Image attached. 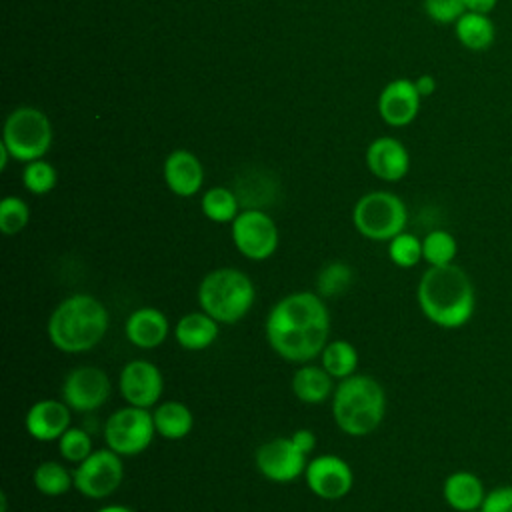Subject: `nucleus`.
Returning <instances> with one entry per match:
<instances>
[{
    "label": "nucleus",
    "mask_w": 512,
    "mask_h": 512,
    "mask_svg": "<svg viewBox=\"0 0 512 512\" xmlns=\"http://www.w3.org/2000/svg\"><path fill=\"white\" fill-rule=\"evenodd\" d=\"M292 392L304 404H320L334 394V378L322 364H302L292 376Z\"/></svg>",
    "instance_id": "4be33fe9"
},
{
    "label": "nucleus",
    "mask_w": 512,
    "mask_h": 512,
    "mask_svg": "<svg viewBox=\"0 0 512 512\" xmlns=\"http://www.w3.org/2000/svg\"><path fill=\"white\" fill-rule=\"evenodd\" d=\"M498 0H464L466 12H478V14H490L496 8Z\"/></svg>",
    "instance_id": "e433bc0d"
},
{
    "label": "nucleus",
    "mask_w": 512,
    "mask_h": 512,
    "mask_svg": "<svg viewBox=\"0 0 512 512\" xmlns=\"http://www.w3.org/2000/svg\"><path fill=\"white\" fill-rule=\"evenodd\" d=\"M124 332L128 342L136 348L152 350L166 340L170 332V322L162 310L154 306H142L130 312L124 324Z\"/></svg>",
    "instance_id": "6ab92c4d"
},
{
    "label": "nucleus",
    "mask_w": 512,
    "mask_h": 512,
    "mask_svg": "<svg viewBox=\"0 0 512 512\" xmlns=\"http://www.w3.org/2000/svg\"><path fill=\"white\" fill-rule=\"evenodd\" d=\"M220 322H216L210 314H206L204 310L198 312H188L184 314L174 328V336L176 342L190 352H200L206 350L214 344V340L218 338V328Z\"/></svg>",
    "instance_id": "412c9836"
},
{
    "label": "nucleus",
    "mask_w": 512,
    "mask_h": 512,
    "mask_svg": "<svg viewBox=\"0 0 512 512\" xmlns=\"http://www.w3.org/2000/svg\"><path fill=\"white\" fill-rule=\"evenodd\" d=\"M264 334L270 348L284 360L306 364L330 342V314L316 292H292L268 312Z\"/></svg>",
    "instance_id": "f257e3e1"
},
{
    "label": "nucleus",
    "mask_w": 512,
    "mask_h": 512,
    "mask_svg": "<svg viewBox=\"0 0 512 512\" xmlns=\"http://www.w3.org/2000/svg\"><path fill=\"white\" fill-rule=\"evenodd\" d=\"M420 92L416 90L414 80L396 78L390 80L378 96V114L390 126L410 124L420 110Z\"/></svg>",
    "instance_id": "2eb2a0df"
},
{
    "label": "nucleus",
    "mask_w": 512,
    "mask_h": 512,
    "mask_svg": "<svg viewBox=\"0 0 512 512\" xmlns=\"http://www.w3.org/2000/svg\"><path fill=\"white\" fill-rule=\"evenodd\" d=\"M156 434H160L166 440H182L190 434L194 426L192 410L178 400L160 402L152 410Z\"/></svg>",
    "instance_id": "5701e85b"
},
{
    "label": "nucleus",
    "mask_w": 512,
    "mask_h": 512,
    "mask_svg": "<svg viewBox=\"0 0 512 512\" xmlns=\"http://www.w3.org/2000/svg\"><path fill=\"white\" fill-rule=\"evenodd\" d=\"M124 480L122 456L110 448L94 450L74 470V488L92 500H102L114 494Z\"/></svg>",
    "instance_id": "9d476101"
},
{
    "label": "nucleus",
    "mask_w": 512,
    "mask_h": 512,
    "mask_svg": "<svg viewBox=\"0 0 512 512\" xmlns=\"http://www.w3.org/2000/svg\"><path fill=\"white\" fill-rule=\"evenodd\" d=\"M306 454H302L296 444L292 442V438H272L264 444L258 446L256 450V468L258 472L270 480V482H292L296 478H300L306 470Z\"/></svg>",
    "instance_id": "f8f14e48"
},
{
    "label": "nucleus",
    "mask_w": 512,
    "mask_h": 512,
    "mask_svg": "<svg viewBox=\"0 0 512 512\" xmlns=\"http://www.w3.org/2000/svg\"><path fill=\"white\" fill-rule=\"evenodd\" d=\"M112 392L108 374L96 366H78L62 382V400L76 412L100 408Z\"/></svg>",
    "instance_id": "9b49d317"
},
{
    "label": "nucleus",
    "mask_w": 512,
    "mask_h": 512,
    "mask_svg": "<svg viewBox=\"0 0 512 512\" xmlns=\"http://www.w3.org/2000/svg\"><path fill=\"white\" fill-rule=\"evenodd\" d=\"M354 284V270L342 262L334 260L324 264L316 274V294L326 298H338L342 296L350 286Z\"/></svg>",
    "instance_id": "cd10ccee"
},
{
    "label": "nucleus",
    "mask_w": 512,
    "mask_h": 512,
    "mask_svg": "<svg viewBox=\"0 0 512 512\" xmlns=\"http://www.w3.org/2000/svg\"><path fill=\"white\" fill-rule=\"evenodd\" d=\"M118 390L130 406L154 408L164 392V376L156 364L136 358L120 370Z\"/></svg>",
    "instance_id": "ddd939ff"
},
{
    "label": "nucleus",
    "mask_w": 512,
    "mask_h": 512,
    "mask_svg": "<svg viewBox=\"0 0 512 512\" xmlns=\"http://www.w3.org/2000/svg\"><path fill=\"white\" fill-rule=\"evenodd\" d=\"M58 452L64 460L68 462H76L80 464L82 460H86L94 448H92V438L86 430L82 428H68L58 440Z\"/></svg>",
    "instance_id": "473e14b6"
},
{
    "label": "nucleus",
    "mask_w": 512,
    "mask_h": 512,
    "mask_svg": "<svg viewBox=\"0 0 512 512\" xmlns=\"http://www.w3.org/2000/svg\"><path fill=\"white\" fill-rule=\"evenodd\" d=\"M154 434L152 412L130 404L114 410L104 424L106 446L120 456H138L152 444Z\"/></svg>",
    "instance_id": "6e6552de"
},
{
    "label": "nucleus",
    "mask_w": 512,
    "mask_h": 512,
    "mask_svg": "<svg viewBox=\"0 0 512 512\" xmlns=\"http://www.w3.org/2000/svg\"><path fill=\"white\" fill-rule=\"evenodd\" d=\"M234 248L248 260H266L278 248V228L270 214L260 208H244L232 222Z\"/></svg>",
    "instance_id": "1a4fd4ad"
},
{
    "label": "nucleus",
    "mask_w": 512,
    "mask_h": 512,
    "mask_svg": "<svg viewBox=\"0 0 512 512\" xmlns=\"http://www.w3.org/2000/svg\"><path fill=\"white\" fill-rule=\"evenodd\" d=\"M454 30H456L458 42L472 52L488 50L496 38L494 22L490 20V16L478 14V12H464L456 20Z\"/></svg>",
    "instance_id": "b1692460"
},
{
    "label": "nucleus",
    "mask_w": 512,
    "mask_h": 512,
    "mask_svg": "<svg viewBox=\"0 0 512 512\" xmlns=\"http://www.w3.org/2000/svg\"><path fill=\"white\" fill-rule=\"evenodd\" d=\"M442 496L446 504L456 512H474L480 510L486 490L482 480L468 470H456L446 476L442 486Z\"/></svg>",
    "instance_id": "aec40b11"
},
{
    "label": "nucleus",
    "mask_w": 512,
    "mask_h": 512,
    "mask_svg": "<svg viewBox=\"0 0 512 512\" xmlns=\"http://www.w3.org/2000/svg\"><path fill=\"white\" fill-rule=\"evenodd\" d=\"M96 512H134V510H132V508H128V506L110 504V506H102V508H98Z\"/></svg>",
    "instance_id": "ea45409f"
},
{
    "label": "nucleus",
    "mask_w": 512,
    "mask_h": 512,
    "mask_svg": "<svg viewBox=\"0 0 512 512\" xmlns=\"http://www.w3.org/2000/svg\"><path fill=\"white\" fill-rule=\"evenodd\" d=\"M458 254L456 238L446 230H432L422 238V260L428 266L452 264Z\"/></svg>",
    "instance_id": "c85d7f7f"
},
{
    "label": "nucleus",
    "mask_w": 512,
    "mask_h": 512,
    "mask_svg": "<svg viewBox=\"0 0 512 512\" xmlns=\"http://www.w3.org/2000/svg\"><path fill=\"white\" fill-rule=\"evenodd\" d=\"M36 490L44 496H62L74 488V472L56 460H46L36 466L32 474Z\"/></svg>",
    "instance_id": "bb28decb"
},
{
    "label": "nucleus",
    "mask_w": 512,
    "mask_h": 512,
    "mask_svg": "<svg viewBox=\"0 0 512 512\" xmlns=\"http://www.w3.org/2000/svg\"><path fill=\"white\" fill-rule=\"evenodd\" d=\"M320 364L334 380H344L356 374L358 352L348 340H330L320 354Z\"/></svg>",
    "instance_id": "a878e982"
},
{
    "label": "nucleus",
    "mask_w": 512,
    "mask_h": 512,
    "mask_svg": "<svg viewBox=\"0 0 512 512\" xmlns=\"http://www.w3.org/2000/svg\"><path fill=\"white\" fill-rule=\"evenodd\" d=\"M8 158H12V154H10V150L6 148V144L0 142V170H6Z\"/></svg>",
    "instance_id": "58836bf2"
},
{
    "label": "nucleus",
    "mask_w": 512,
    "mask_h": 512,
    "mask_svg": "<svg viewBox=\"0 0 512 512\" xmlns=\"http://www.w3.org/2000/svg\"><path fill=\"white\" fill-rule=\"evenodd\" d=\"M110 324L106 306L92 294L64 298L48 318V338L60 352L82 354L100 344Z\"/></svg>",
    "instance_id": "7ed1b4c3"
},
{
    "label": "nucleus",
    "mask_w": 512,
    "mask_h": 512,
    "mask_svg": "<svg viewBox=\"0 0 512 512\" xmlns=\"http://www.w3.org/2000/svg\"><path fill=\"white\" fill-rule=\"evenodd\" d=\"M388 258L398 268H412L422 260V240L410 232H400L388 242Z\"/></svg>",
    "instance_id": "7c9ffc66"
},
{
    "label": "nucleus",
    "mask_w": 512,
    "mask_h": 512,
    "mask_svg": "<svg viewBox=\"0 0 512 512\" xmlns=\"http://www.w3.org/2000/svg\"><path fill=\"white\" fill-rule=\"evenodd\" d=\"M354 228L368 240L390 242L404 232L408 210L400 196L386 190H374L358 198L352 208Z\"/></svg>",
    "instance_id": "423d86ee"
},
{
    "label": "nucleus",
    "mask_w": 512,
    "mask_h": 512,
    "mask_svg": "<svg viewBox=\"0 0 512 512\" xmlns=\"http://www.w3.org/2000/svg\"><path fill=\"white\" fill-rule=\"evenodd\" d=\"M480 512H512V484L488 490Z\"/></svg>",
    "instance_id": "f704fd0d"
},
{
    "label": "nucleus",
    "mask_w": 512,
    "mask_h": 512,
    "mask_svg": "<svg viewBox=\"0 0 512 512\" xmlns=\"http://www.w3.org/2000/svg\"><path fill=\"white\" fill-rule=\"evenodd\" d=\"M256 300V288L250 276L238 268H216L208 272L198 286L200 310L220 324L242 320Z\"/></svg>",
    "instance_id": "39448f33"
},
{
    "label": "nucleus",
    "mask_w": 512,
    "mask_h": 512,
    "mask_svg": "<svg viewBox=\"0 0 512 512\" xmlns=\"http://www.w3.org/2000/svg\"><path fill=\"white\" fill-rule=\"evenodd\" d=\"M414 84H416V90L420 92L422 98L430 96V94L436 90V80H434V76H430V74L418 76V78L414 80Z\"/></svg>",
    "instance_id": "4c0bfd02"
},
{
    "label": "nucleus",
    "mask_w": 512,
    "mask_h": 512,
    "mask_svg": "<svg viewBox=\"0 0 512 512\" xmlns=\"http://www.w3.org/2000/svg\"><path fill=\"white\" fill-rule=\"evenodd\" d=\"M366 166L376 178L398 182L410 170V154L398 138L380 136L366 148Z\"/></svg>",
    "instance_id": "dca6fc26"
},
{
    "label": "nucleus",
    "mask_w": 512,
    "mask_h": 512,
    "mask_svg": "<svg viewBox=\"0 0 512 512\" xmlns=\"http://www.w3.org/2000/svg\"><path fill=\"white\" fill-rule=\"evenodd\" d=\"M2 142L18 162L44 158L52 146L50 118L34 106H18L6 116Z\"/></svg>",
    "instance_id": "0eeeda50"
},
{
    "label": "nucleus",
    "mask_w": 512,
    "mask_h": 512,
    "mask_svg": "<svg viewBox=\"0 0 512 512\" xmlns=\"http://www.w3.org/2000/svg\"><path fill=\"white\" fill-rule=\"evenodd\" d=\"M416 300L422 314L446 330L468 324L476 308L474 284L456 264L428 266L420 276Z\"/></svg>",
    "instance_id": "f03ea898"
},
{
    "label": "nucleus",
    "mask_w": 512,
    "mask_h": 512,
    "mask_svg": "<svg viewBox=\"0 0 512 512\" xmlns=\"http://www.w3.org/2000/svg\"><path fill=\"white\" fill-rule=\"evenodd\" d=\"M386 414V392L382 384L366 374H352L338 380L332 394V416L348 436L374 432Z\"/></svg>",
    "instance_id": "20e7f679"
},
{
    "label": "nucleus",
    "mask_w": 512,
    "mask_h": 512,
    "mask_svg": "<svg viewBox=\"0 0 512 512\" xmlns=\"http://www.w3.org/2000/svg\"><path fill=\"white\" fill-rule=\"evenodd\" d=\"M56 182H58V172L50 162H46L42 158L26 162L24 172H22V184L28 192H32L36 196L48 194L50 190H54Z\"/></svg>",
    "instance_id": "c756f323"
},
{
    "label": "nucleus",
    "mask_w": 512,
    "mask_h": 512,
    "mask_svg": "<svg viewBox=\"0 0 512 512\" xmlns=\"http://www.w3.org/2000/svg\"><path fill=\"white\" fill-rule=\"evenodd\" d=\"M162 174H164V182H166L168 190L182 198L194 196L196 192H200V188L204 184L202 162L198 160L196 154H192L190 150H184V148L172 150L166 156Z\"/></svg>",
    "instance_id": "a211bd4d"
},
{
    "label": "nucleus",
    "mask_w": 512,
    "mask_h": 512,
    "mask_svg": "<svg viewBox=\"0 0 512 512\" xmlns=\"http://www.w3.org/2000/svg\"><path fill=\"white\" fill-rule=\"evenodd\" d=\"M240 200L234 190L224 186H212L202 194L200 208L202 214L218 224H232L234 218L240 214Z\"/></svg>",
    "instance_id": "393cba45"
},
{
    "label": "nucleus",
    "mask_w": 512,
    "mask_h": 512,
    "mask_svg": "<svg viewBox=\"0 0 512 512\" xmlns=\"http://www.w3.org/2000/svg\"><path fill=\"white\" fill-rule=\"evenodd\" d=\"M292 442L296 444V448L302 452V454H312L314 452V448H316V436H314V432L312 430H308V428H298L292 436Z\"/></svg>",
    "instance_id": "c9c22d12"
},
{
    "label": "nucleus",
    "mask_w": 512,
    "mask_h": 512,
    "mask_svg": "<svg viewBox=\"0 0 512 512\" xmlns=\"http://www.w3.org/2000/svg\"><path fill=\"white\" fill-rule=\"evenodd\" d=\"M30 222V208L18 196H6L0 202V232L14 236L22 232Z\"/></svg>",
    "instance_id": "2f4dec72"
},
{
    "label": "nucleus",
    "mask_w": 512,
    "mask_h": 512,
    "mask_svg": "<svg viewBox=\"0 0 512 512\" xmlns=\"http://www.w3.org/2000/svg\"><path fill=\"white\" fill-rule=\"evenodd\" d=\"M424 10L430 20L438 24H456L466 12L464 0H424Z\"/></svg>",
    "instance_id": "72a5a7b5"
},
{
    "label": "nucleus",
    "mask_w": 512,
    "mask_h": 512,
    "mask_svg": "<svg viewBox=\"0 0 512 512\" xmlns=\"http://www.w3.org/2000/svg\"><path fill=\"white\" fill-rule=\"evenodd\" d=\"M306 484L312 494L322 500L344 498L354 486V472L350 464L336 454H320L306 464Z\"/></svg>",
    "instance_id": "4468645a"
},
{
    "label": "nucleus",
    "mask_w": 512,
    "mask_h": 512,
    "mask_svg": "<svg viewBox=\"0 0 512 512\" xmlns=\"http://www.w3.org/2000/svg\"><path fill=\"white\" fill-rule=\"evenodd\" d=\"M70 420V406L64 400L44 398L28 408L24 426L34 440L52 442L70 428Z\"/></svg>",
    "instance_id": "f3484780"
}]
</instances>
